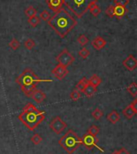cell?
Returning a JSON list of instances; mask_svg holds the SVG:
<instances>
[{
    "mask_svg": "<svg viewBox=\"0 0 137 154\" xmlns=\"http://www.w3.org/2000/svg\"><path fill=\"white\" fill-rule=\"evenodd\" d=\"M48 23L60 37L65 38L76 27L78 22L68 11L62 8L48 20Z\"/></svg>",
    "mask_w": 137,
    "mask_h": 154,
    "instance_id": "obj_1",
    "label": "cell"
},
{
    "mask_svg": "<svg viewBox=\"0 0 137 154\" xmlns=\"http://www.w3.org/2000/svg\"><path fill=\"white\" fill-rule=\"evenodd\" d=\"M45 118L44 111H40L32 103H28L23 109L22 113L18 116L21 123L30 131L36 129Z\"/></svg>",
    "mask_w": 137,
    "mask_h": 154,
    "instance_id": "obj_2",
    "label": "cell"
},
{
    "mask_svg": "<svg viewBox=\"0 0 137 154\" xmlns=\"http://www.w3.org/2000/svg\"><path fill=\"white\" fill-rule=\"evenodd\" d=\"M16 83L20 86L21 90L26 96H28L32 91L36 88V86L40 82H53L52 80H43L39 78L34 71L31 69H26L23 71V73L19 76L15 80Z\"/></svg>",
    "mask_w": 137,
    "mask_h": 154,
    "instance_id": "obj_3",
    "label": "cell"
},
{
    "mask_svg": "<svg viewBox=\"0 0 137 154\" xmlns=\"http://www.w3.org/2000/svg\"><path fill=\"white\" fill-rule=\"evenodd\" d=\"M98 0H63V5L76 17L81 18Z\"/></svg>",
    "mask_w": 137,
    "mask_h": 154,
    "instance_id": "obj_4",
    "label": "cell"
},
{
    "mask_svg": "<svg viewBox=\"0 0 137 154\" xmlns=\"http://www.w3.org/2000/svg\"><path fill=\"white\" fill-rule=\"evenodd\" d=\"M58 144L68 154H72L78 149V147L82 144V140H81V138H80L77 135L75 131H73L72 129H69L63 137L59 140Z\"/></svg>",
    "mask_w": 137,
    "mask_h": 154,
    "instance_id": "obj_5",
    "label": "cell"
},
{
    "mask_svg": "<svg viewBox=\"0 0 137 154\" xmlns=\"http://www.w3.org/2000/svg\"><path fill=\"white\" fill-rule=\"evenodd\" d=\"M56 61L58 62L59 65H61V66L67 68L68 66H69L70 65L74 63V61H75V57L67 49H64L56 57Z\"/></svg>",
    "mask_w": 137,
    "mask_h": 154,
    "instance_id": "obj_6",
    "label": "cell"
},
{
    "mask_svg": "<svg viewBox=\"0 0 137 154\" xmlns=\"http://www.w3.org/2000/svg\"><path fill=\"white\" fill-rule=\"evenodd\" d=\"M49 127L52 129V131H53L55 133L59 135L65 131V129L67 128V124L62 120L61 117L56 116L51 121V123L49 124Z\"/></svg>",
    "mask_w": 137,
    "mask_h": 154,
    "instance_id": "obj_7",
    "label": "cell"
},
{
    "mask_svg": "<svg viewBox=\"0 0 137 154\" xmlns=\"http://www.w3.org/2000/svg\"><path fill=\"white\" fill-rule=\"evenodd\" d=\"M81 140H82V144L87 149H91L93 148H98L100 151L104 152V150H102L101 148H99L98 146L97 143L99 142V140L96 137H94V136H91V135H89V134H85L81 138Z\"/></svg>",
    "mask_w": 137,
    "mask_h": 154,
    "instance_id": "obj_8",
    "label": "cell"
},
{
    "mask_svg": "<svg viewBox=\"0 0 137 154\" xmlns=\"http://www.w3.org/2000/svg\"><path fill=\"white\" fill-rule=\"evenodd\" d=\"M52 73L54 77L56 78L57 80H62L65 78V76L68 73V70L67 69L66 67L61 66V65H57L55 68L52 70Z\"/></svg>",
    "mask_w": 137,
    "mask_h": 154,
    "instance_id": "obj_9",
    "label": "cell"
},
{
    "mask_svg": "<svg viewBox=\"0 0 137 154\" xmlns=\"http://www.w3.org/2000/svg\"><path fill=\"white\" fill-rule=\"evenodd\" d=\"M27 97L33 99L34 101L40 104L46 99V94L44 93L43 91H41V90L35 89V90L32 91Z\"/></svg>",
    "mask_w": 137,
    "mask_h": 154,
    "instance_id": "obj_10",
    "label": "cell"
},
{
    "mask_svg": "<svg viewBox=\"0 0 137 154\" xmlns=\"http://www.w3.org/2000/svg\"><path fill=\"white\" fill-rule=\"evenodd\" d=\"M123 66L127 70L133 71L137 68V59L133 55H129L123 61Z\"/></svg>",
    "mask_w": 137,
    "mask_h": 154,
    "instance_id": "obj_11",
    "label": "cell"
},
{
    "mask_svg": "<svg viewBox=\"0 0 137 154\" xmlns=\"http://www.w3.org/2000/svg\"><path fill=\"white\" fill-rule=\"evenodd\" d=\"M46 3L48 4V8L51 11L56 12L62 8L63 0H46Z\"/></svg>",
    "mask_w": 137,
    "mask_h": 154,
    "instance_id": "obj_12",
    "label": "cell"
},
{
    "mask_svg": "<svg viewBox=\"0 0 137 154\" xmlns=\"http://www.w3.org/2000/svg\"><path fill=\"white\" fill-rule=\"evenodd\" d=\"M107 45V41L101 36H97L92 41V46L96 50H101Z\"/></svg>",
    "mask_w": 137,
    "mask_h": 154,
    "instance_id": "obj_13",
    "label": "cell"
},
{
    "mask_svg": "<svg viewBox=\"0 0 137 154\" xmlns=\"http://www.w3.org/2000/svg\"><path fill=\"white\" fill-rule=\"evenodd\" d=\"M107 119L109 122H111V124H114L120 120V116H119V114L116 111H112L111 113L107 115Z\"/></svg>",
    "mask_w": 137,
    "mask_h": 154,
    "instance_id": "obj_14",
    "label": "cell"
},
{
    "mask_svg": "<svg viewBox=\"0 0 137 154\" xmlns=\"http://www.w3.org/2000/svg\"><path fill=\"white\" fill-rule=\"evenodd\" d=\"M97 92V88L94 87V86H91L90 84H88L86 88L84 89V91H82V93H84V94L88 97V98H90L92 96H94Z\"/></svg>",
    "mask_w": 137,
    "mask_h": 154,
    "instance_id": "obj_15",
    "label": "cell"
},
{
    "mask_svg": "<svg viewBox=\"0 0 137 154\" xmlns=\"http://www.w3.org/2000/svg\"><path fill=\"white\" fill-rule=\"evenodd\" d=\"M127 12L126 7L114 5V16L117 18H122Z\"/></svg>",
    "mask_w": 137,
    "mask_h": 154,
    "instance_id": "obj_16",
    "label": "cell"
},
{
    "mask_svg": "<svg viewBox=\"0 0 137 154\" xmlns=\"http://www.w3.org/2000/svg\"><path fill=\"white\" fill-rule=\"evenodd\" d=\"M89 83L91 85V86H94V87H98V86L101 84L102 79H100V77L98 76L97 74H94V75L91 76V78L88 80Z\"/></svg>",
    "mask_w": 137,
    "mask_h": 154,
    "instance_id": "obj_17",
    "label": "cell"
},
{
    "mask_svg": "<svg viewBox=\"0 0 137 154\" xmlns=\"http://www.w3.org/2000/svg\"><path fill=\"white\" fill-rule=\"evenodd\" d=\"M89 84V82L86 78H82L80 81L78 82L76 85V90H78L80 92H82L84 91V89L86 88V86Z\"/></svg>",
    "mask_w": 137,
    "mask_h": 154,
    "instance_id": "obj_18",
    "label": "cell"
},
{
    "mask_svg": "<svg viewBox=\"0 0 137 154\" xmlns=\"http://www.w3.org/2000/svg\"><path fill=\"white\" fill-rule=\"evenodd\" d=\"M123 116H125V118L127 119H132L133 116L135 115V111L132 110V108L130 106H127V107L123 111Z\"/></svg>",
    "mask_w": 137,
    "mask_h": 154,
    "instance_id": "obj_19",
    "label": "cell"
},
{
    "mask_svg": "<svg viewBox=\"0 0 137 154\" xmlns=\"http://www.w3.org/2000/svg\"><path fill=\"white\" fill-rule=\"evenodd\" d=\"M127 91L131 94V95L135 97L137 95V83L132 82L127 87Z\"/></svg>",
    "mask_w": 137,
    "mask_h": 154,
    "instance_id": "obj_20",
    "label": "cell"
},
{
    "mask_svg": "<svg viewBox=\"0 0 137 154\" xmlns=\"http://www.w3.org/2000/svg\"><path fill=\"white\" fill-rule=\"evenodd\" d=\"M24 13H25L26 16H28V18L32 17V16H35L37 14V11H36V8H34L32 6H29L25 11H24Z\"/></svg>",
    "mask_w": 137,
    "mask_h": 154,
    "instance_id": "obj_21",
    "label": "cell"
},
{
    "mask_svg": "<svg viewBox=\"0 0 137 154\" xmlns=\"http://www.w3.org/2000/svg\"><path fill=\"white\" fill-rule=\"evenodd\" d=\"M40 18L38 17V16H36V15H35V16H32V17L31 18H28V23L30 24L32 27H33V28H35V27H36V26L38 25L39 23H40Z\"/></svg>",
    "mask_w": 137,
    "mask_h": 154,
    "instance_id": "obj_22",
    "label": "cell"
},
{
    "mask_svg": "<svg viewBox=\"0 0 137 154\" xmlns=\"http://www.w3.org/2000/svg\"><path fill=\"white\" fill-rule=\"evenodd\" d=\"M8 45H9V47H10L11 49H13V50H17V49L20 47V43L15 38H13L12 40L9 42Z\"/></svg>",
    "mask_w": 137,
    "mask_h": 154,
    "instance_id": "obj_23",
    "label": "cell"
},
{
    "mask_svg": "<svg viewBox=\"0 0 137 154\" xmlns=\"http://www.w3.org/2000/svg\"><path fill=\"white\" fill-rule=\"evenodd\" d=\"M42 140H43L42 137L38 133L34 134L32 137V138H31V141L32 142V144H35V145L40 144L42 142Z\"/></svg>",
    "mask_w": 137,
    "mask_h": 154,
    "instance_id": "obj_24",
    "label": "cell"
},
{
    "mask_svg": "<svg viewBox=\"0 0 137 154\" xmlns=\"http://www.w3.org/2000/svg\"><path fill=\"white\" fill-rule=\"evenodd\" d=\"M99 128L97 127L96 125H92L87 131V134L89 135H91V136H94V137H96L97 135L99 134Z\"/></svg>",
    "mask_w": 137,
    "mask_h": 154,
    "instance_id": "obj_25",
    "label": "cell"
},
{
    "mask_svg": "<svg viewBox=\"0 0 137 154\" xmlns=\"http://www.w3.org/2000/svg\"><path fill=\"white\" fill-rule=\"evenodd\" d=\"M102 116H103V112L99 108H96L92 112V116L94 117V119H96V120H99L102 117Z\"/></svg>",
    "mask_w": 137,
    "mask_h": 154,
    "instance_id": "obj_26",
    "label": "cell"
},
{
    "mask_svg": "<svg viewBox=\"0 0 137 154\" xmlns=\"http://www.w3.org/2000/svg\"><path fill=\"white\" fill-rule=\"evenodd\" d=\"M90 11V13L94 15V17H97L101 13V9H100V8L97 4H94V6H92Z\"/></svg>",
    "mask_w": 137,
    "mask_h": 154,
    "instance_id": "obj_27",
    "label": "cell"
},
{
    "mask_svg": "<svg viewBox=\"0 0 137 154\" xmlns=\"http://www.w3.org/2000/svg\"><path fill=\"white\" fill-rule=\"evenodd\" d=\"M80 98H81V92L76 90V89L72 91L71 94H70V99L73 101H78Z\"/></svg>",
    "mask_w": 137,
    "mask_h": 154,
    "instance_id": "obj_28",
    "label": "cell"
},
{
    "mask_svg": "<svg viewBox=\"0 0 137 154\" xmlns=\"http://www.w3.org/2000/svg\"><path fill=\"white\" fill-rule=\"evenodd\" d=\"M36 46V43L35 41L32 40V39H28L27 41L24 42V47L28 50H32L34 47Z\"/></svg>",
    "mask_w": 137,
    "mask_h": 154,
    "instance_id": "obj_29",
    "label": "cell"
},
{
    "mask_svg": "<svg viewBox=\"0 0 137 154\" xmlns=\"http://www.w3.org/2000/svg\"><path fill=\"white\" fill-rule=\"evenodd\" d=\"M90 52L87 48H82L81 49H80V51L78 52V55L83 59L87 58L90 56Z\"/></svg>",
    "mask_w": 137,
    "mask_h": 154,
    "instance_id": "obj_30",
    "label": "cell"
},
{
    "mask_svg": "<svg viewBox=\"0 0 137 154\" xmlns=\"http://www.w3.org/2000/svg\"><path fill=\"white\" fill-rule=\"evenodd\" d=\"M78 42L81 46H85L87 45L88 42H89V39L85 35H81L78 38Z\"/></svg>",
    "mask_w": 137,
    "mask_h": 154,
    "instance_id": "obj_31",
    "label": "cell"
},
{
    "mask_svg": "<svg viewBox=\"0 0 137 154\" xmlns=\"http://www.w3.org/2000/svg\"><path fill=\"white\" fill-rule=\"evenodd\" d=\"M40 18L44 21H48V20L50 19V13L48 12V11L44 10L40 14Z\"/></svg>",
    "mask_w": 137,
    "mask_h": 154,
    "instance_id": "obj_32",
    "label": "cell"
},
{
    "mask_svg": "<svg viewBox=\"0 0 137 154\" xmlns=\"http://www.w3.org/2000/svg\"><path fill=\"white\" fill-rule=\"evenodd\" d=\"M106 15H108L109 17H114V6L111 5L107 8L106 10Z\"/></svg>",
    "mask_w": 137,
    "mask_h": 154,
    "instance_id": "obj_33",
    "label": "cell"
},
{
    "mask_svg": "<svg viewBox=\"0 0 137 154\" xmlns=\"http://www.w3.org/2000/svg\"><path fill=\"white\" fill-rule=\"evenodd\" d=\"M129 0H114V5L122 6V7H126L129 4Z\"/></svg>",
    "mask_w": 137,
    "mask_h": 154,
    "instance_id": "obj_34",
    "label": "cell"
},
{
    "mask_svg": "<svg viewBox=\"0 0 137 154\" xmlns=\"http://www.w3.org/2000/svg\"><path fill=\"white\" fill-rule=\"evenodd\" d=\"M129 106H131V107L132 108V110L135 111V113L137 114V98L135 99L134 101L132 102V103L130 104Z\"/></svg>",
    "mask_w": 137,
    "mask_h": 154,
    "instance_id": "obj_35",
    "label": "cell"
},
{
    "mask_svg": "<svg viewBox=\"0 0 137 154\" xmlns=\"http://www.w3.org/2000/svg\"><path fill=\"white\" fill-rule=\"evenodd\" d=\"M119 152V154H130V152L128 151H127V149H125L124 148H122Z\"/></svg>",
    "mask_w": 137,
    "mask_h": 154,
    "instance_id": "obj_36",
    "label": "cell"
},
{
    "mask_svg": "<svg viewBox=\"0 0 137 154\" xmlns=\"http://www.w3.org/2000/svg\"><path fill=\"white\" fill-rule=\"evenodd\" d=\"M111 154H119V152H118V151H114V152H112Z\"/></svg>",
    "mask_w": 137,
    "mask_h": 154,
    "instance_id": "obj_37",
    "label": "cell"
}]
</instances>
